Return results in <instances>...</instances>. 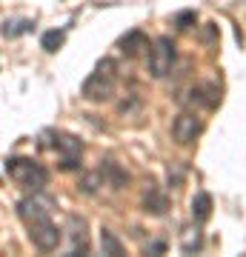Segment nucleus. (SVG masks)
<instances>
[{
  "label": "nucleus",
  "instance_id": "f257e3e1",
  "mask_svg": "<svg viewBox=\"0 0 246 257\" xmlns=\"http://www.w3.org/2000/svg\"><path fill=\"white\" fill-rule=\"evenodd\" d=\"M115 89H118V72H115V63H112V60H101V63L95 66V72L83 80L80 94L89 103H103V100H112Z\"/></svg>",
  "mask_w": 246,
  "mask_h": 257
},
{
  "label": "nucleus",
  "instance_id": "f03ea898",
  "mask_svg": "<svg viewBox=\"0 0 246 257\" xmlns=\"http://www.w3.org/2000/svg\"><path fill=\"white\" fill-rule=\"evenodd\" d=\"M6 175L18 186L32 189V192H43V186L49 183V172L40 163L29 160V157H9L6 160Z\"/></svg>",
  "mask_w": 246,
  "mask_h": 257
},
{
  "label": "nucleus",
  "instance_id": "7ed1b4c3",
  "mask_svg": "<svg viewBox=\"0 0 246 257\" xmlns=\"http://www.w3.org/2000/svg\"><path fill=\"white\" fill-rule=\"evenodd\" d=\"M175 60H178V52H175L172 37H157L155 43H152V49H149V60H146L149 74L157 77V80L166 77L175 69Z\"/></svg>",
  "mask_w": 246,
  "mask_h": 257
},
{
  "label": "nucleus",
  "instance_id": "20e7f679",
  "mask_svg": "<svg viewBox=\"0 0 246 257\" xmlns=\"http://www.w3.org/2000/svg\"><path fill=\"white\" fill-rule=\"evenodd\" d=\"M46 146H55L60 152V169L63 172H74V169H80V155H83V143L72 135H55L52 143H46Z\"/></svg>",
  "mask_w": 246,
  "mask_h": 257
},
{
  "label": "nucleus",
  "instance_id": "39448f33",
  "mask_svg": "<svg viewBox=\"0 0 246 257\" xmlns=\"http://www.w3.org/2000/svg\"><path fill=\"white\" fill-rule=\"evenodd\" d=\"M26 229H29V240H32L35 248H40V251H55L57 243H60V229L52 223V217L29 223Z\"/></svg>",
  "mask_w": 246,
  "mask_h": 257
},
{
  "label": "nucleus",
  "instance_id": "423d86ee",
  "mask_svg": "<svg viewBox=\"0 0 246 257\" xmlns=\"http://www.w3.org/2000/svg\"><path fill=\"white\" fill-rule=\"evenodd\" d=\"M52 206H55V200H49L43 194H32V197H23L18 203V217L26 226L35 220H46V217H52Z\"/></svg>",
  "mask_w": 246,
  "mask_h": 257
},
{
  "label": "nucleus",
  "instance_id": "0eeeda50",
  "mask_svg": "<svg viewBox=\"0 0 246 257\" xmlns=\"http://www.w3.org/2000/svg\"><path fill=\"white\" fill-rule=\"evenodd\" d=\"M203 132V120L195 114V111H183V114H178L172 123V138L181 143V146H189V143H195L198 140V135Z\"/></svg>",
  "mask_w": 246,
  "mask_h": 257
},
{
  "label": "nucleus",
  "instance_id": "6e6552de",
  "mask_svg": "<svg viewBox=\"0 0 246 257\" xmlns=\"http://www.w3.org/2000/svg\"><path fill=\"white\" fill-rule=\"evenodd\" d=\"M69 237H72V246H69V254H83L86 248H89V237H86V223L77 217V214H72L69 217Z\"/></svg>",
  "mask_w": 246,
  "mask_h": 257
},
{
  "label": "nucleus",
  "instance_id": "1a4fd4ad",
  "mask_svg": "<svg viewBox=\"0 0 246 257\" xmlns=\"http://www.w3.org/2000/svg\"><path fill=\"white\" fill-rule=\"evenodd\" d=\"M212 214V197L206 192H198L192 197V220L195 223H206Z\"/></svg>",
  "mask_w": 246,
  "mask_h": 257
},
{
  "label": "nucleus",
  "instance_id": "9d476101",
  "mask_svg": "<svg viewBox=\"0 0 246 257\" xmlns=\"http://www.w3.org/2000/svg\"><path fill=\"white\" fill-rule=\"evenodd\" d=\"M143 209L152 211V214H163V211L169 209V200H166V194H160L155 186L149 183V189H146V194H143Z\"/></svg>",
  "mask_w": 246,
  "mask_h": 257
},
{
  "label": "nucleus",
  "instance_id": "9b49d317",
  "mask_svg": "<svg viewBox=\"0 0 246 257\" xmlns=\"http://www.w3.org/2000/svg\"><path fill=\"white\" fill-rule=\"evenodd\" d=\"M149 43H146V37H143V32H129L123 40H120V52L123 55H129V57H135L140 49H146Z\"/></svg>",
  "mask_w": 246,
  "mask_h": 257
},
{
  "label": "nucleus",
  "instance_id": "f8f14e48",
  "mask_svg": "<svg viewBox=\"0 0 246 257\" xmlns=\"http://www.w3.org/2000/svg\"><path fill=\"white\" fill-rule=\"evenodd\" d=\"M101 248H103V254H123V243H120L118 237H115V231L109 229H101Z\"/></svg>",
  "mask_w": 246,
  "mask_h": 257
},
{
  "label": "nucleus",
  "instance_id": "ddd939ff",
  "mask_svg": "<svg viewBox=\"0 0 246 257\" xmlns=\"http://www.w3.org/2000/svg\"><path fill=\"white\" fill-rule=\"evenodd\" d=\"M40 46H43L46 52H57V49L63 46V32H57V29L46 32V35L40 37Z\"/></svg>",
  "mask_w": 246,
  "mask_h": 257
},
{
  "label": "nucleus",
  "instance_id": "4468645a",
  "mask_svg": "<svg viewBox=\"0 0 246 257\" xmlns=\"http://www.w3.org/2000/svg\"><path fill=\"white\" fill-rule=\"evenodd\" d=\"M195 248H201V231L186 229L183 231V251H195Z\"/></svg>",
  "mask_w": 246,
  "mask_h": 257
},
{
  "label": "nucleus",
  "instance_id": "2eb2a0df",
  "mask_svg": "<svg viewBox=\"0 0 246 257\" xmlns=\"http://www.w3.org/2000/svg\"><path fill=\"white\" fill-rule=\"evenodd\" d=\"M101 177H103V169L98 172V175H86V177L80 180V192L95 194V192H98V186H101Z\"/></svg>",
  "mask_w": 246,
  "mask_h": 257
},
{
  "label": "nucleus",
  "instance_id": "dca6fc26",
  "mask_svg": "<svg viewBox=\"0 0 246 257\" xmlns=\"http://www.w3.org/2000/svg\"><path fill=\"white\" fill-rule=\"evenodd\" d=\"M195 12H181V15H178V18H175V26L181 29V32H186V29H192L195 26Z\"/></svg>",
  "mask_w": 246,
  "mask_h": 257
},
{
  "label": "nucleus",
  "instance_id": "f3484780",
  "mask_svg": "<svg viewBox=\"0 0 246 257\" xmlns=\"http://www.w3.org/2000/svg\"><path fill=\"white\" fill-rule=\"evenodd\" d=\"M163 243H152V246H149V248H146V251H155V254H160V251H163Z\"/></svg>",
  "mask_w": 246,
  "mask_h": 257
}]
</instances>
